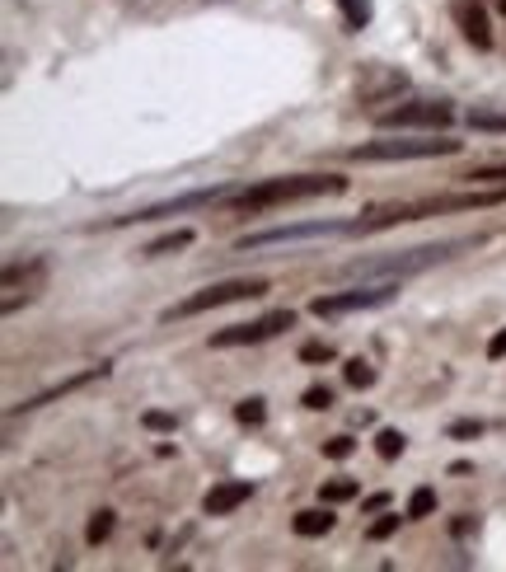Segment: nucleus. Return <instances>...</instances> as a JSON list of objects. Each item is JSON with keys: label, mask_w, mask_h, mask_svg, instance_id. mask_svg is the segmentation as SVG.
<instances>
[{"label": "nucleus", "mask_w": 506, "mask_h": 572, "mask_svg": "<svg viewBox=\"0 0 506 572\" xmlns=\"http://www.w3.org/2000/svg\"><path fill=\"white\" fill-rule=\"evenodd\" d=\"M305 408H333V390L328 385H309L305 390Z\"/></svg>", "instance_id": "nucleus-30"}, {"label": "nucleus", "mask_w": 506, "mask_h": 572, "mask_svg": "<svg viewBox=\"0 0 506 572\" xmlns=\"http://www.w3.org/2000/svg\"><path fill=\"white\" fill-rule=\"evenodd\" d=\"M450 530H455V539L473 535V530H478V516H460V521H455V526H450Z\"/></svg>", "instance_id": "nucleus-33"}, {"label": "nucleus", "mask_w": 506, "mask_h": 572, "mask_svg": "<svg viewBox=\"0 0 506 572\" xmlns=\"http://www.w3.org/2000/svg\"><path fill=\"white\" fill-rule=\"evenodd\" d=\"M404 446H408V441H404V431H394V427H384L380 437H375V455H380V460H399Z\"/></svg>", "instance_id": "nucleus-20"}, {"label": "nucleus", "mask_w": 506, "mask_h": 572, "mask_svg": "<svg viewBox=\"0 0 506 572\" xmlns=\"http://www.w3.org/2000/svg\"><path fill=\"white\" fill-rule=\"evenodd\" d=\"M408 85V80H404V71H384V66H365V75H361V99L365 103H380V99H394V94H399Z\"/></svg>", "instance_id": "nucleus-14"}, {"label": "nucleus", "mask_w": 506, "mask_h": 572, "mask_svg": "<svg viewBox=\"0 0 506 572\" xmlns=\"http://www.w3.org/2000/svg\"><path fill=\"white\" fill-rule=\"evenodd\" d=\"M108 535H112V511H94L90 526H84V539H90V544H103Z\"/></svg>", "instance_id": "nucleus-25"}, {"label": "nucleus", "mask_w": 506, "mask_h": 572, "mask_svg": "<svg viewBox=\"0 0 506 572\" xmlns=\"http://www.w3.org/2000/svg\"><path fill=\"white\" fill-rule=\"evenodd\" d=\"M258 296H268V282H248V277H239V282H216V286H207V291H192L188 301L169 305L164 319H192V315H202V310L235 305V301H258Z\"/></svg>", "instance_id": "nucleus-4"}, {"label": "nucleus", "mask_w": 506, "mask_h": 572, "mask_svg": "<svg viewBox=\"0 0 506 572\" xmlns=\"http://www.w3.org/2000/svg\"><path fill=\"white\" fill-rule=\"evenodd\" d=\"M347 193V179L337 174H287V179H263L253 188L230 193V211H268V207H287V202H309V198H337Z\"/></svg>", "instance_id": "nucleus-2"}, {"label": "nucleus", "mask_w": 506, "mask_h": 572, "mask_svg": "<svg viewBox=\"0 0 506 572\" xmlns=\"http://www.w3.org/2000/svg\"><path fill=\"white\" fill-rule=\"evenodd\" d=\"M488 357H492V362H501V357H506V329H497V334L488 338Z\"/></svg>", "instance_id": "nucleus-32"}, {"label": "nucleus", "mask_w": 506, "mask_h": 572, "mask_svg": "<svg viewBox=\"0 0 506 572\" xmlns=\"http://www.w3.org/2000/svg\"><path fill=\"white\" fill-rule=\"evenodd\" d=\"M337 5H343V19H347V29H365V24H371V0H337Z\"/></svg>", "instance_id": "nucleus-19"}, {"label": "nucleus", "mask_w": 506, "mask_h": 572, "mask_svg": "<svg viewBox=\"0 0 506 572\" xmlns=\"http://www.w3.org/2000/svg\"><path fill=\"white\" fill-rule=\"evenodd\" d=\"M436 511V493L432 488H413V498H408V521H422V516H432Z\"/></svg>", "instance_id": "nucleus-22"}, {"label": "nucleus", "mask_w": 506, "mask_h": 572, "mask_svg": "<svg viewBox=\"0 0 506 572\" xmlns=\"http://www.w3.org/2000/svg\"><path fill=\"white\" fill-rule=\"evenodd\" d=\"M188 244H192V230H174V235H164V239L146 244V258H164V254H179V249H188Z\"/></svg>", "instance_id": "nucleus-17"}, {"label": "nucleus", "mask_w": 506, "mask_h": 572, "mask_svg": "<svg viewBox=\"0 0 506 572\" xmlns=\"http://www.w3.org/2000/svg\"><path fill=\"white\" fill-rule=\"evenodd\" d=\"M235 418H239L244 427H263V422H268V403H263V399H244V403L235 408Z\"/></svg>", "instance_id": "nucleus-24"}, {"label": "nucleus", "mask_w": 506, "mask_h": 572, "mask_svg": "<svg viewBox=\"0 0 506 572\" xmlns=\"http://www.w3.org/2000/svg\"><path fill=\"white\" fill-rule=\"evenodd\" d=\"M460 141L450 136H427V141H365V146H352L347 160H432V155H455Z\"/></svg>", "instance_id": "nucleus-6"}, {"label": "nucleus", "mask_w": 506, "mask_h": 572, "mask_svg": "<svg viewBox=\"0 0 506 572\" xmlns=\"http://www.w3.org/2000/svg\"><path fill=\"white\" fill-rule=\"evenodd\" d=\"M384 131H408V127H427V131H445L455 122V108L441 103V99H417V103H399L389 108V113L375 118Z\"/></svg>", "instance_id": "nucleus-7"}, {"label": "nucleus", "mask_w": 506, "mask_h": 572, "mask_svg": "<svg viewBox=\"0 0 506 572\" xmlns=\"http://www.w3.org/2000/svg\"><path fill=\"white\" fill-rule=\"evenodd\" d=\"M343 375H347V385H352V390H371V385H375V366H371V362H361V357H352V362L343 366Z\"/></svg>", "instance_id": "nucleus-18"}, {"label": "nucleus", "mask_w": 506, "mask_h": 572, "mask_svg": "<svg viewBox=\"0 0 506 572\" xmlns=\"http://www.w3.org/2000/svg\"><path fill=\"white\" fill-rule=\"evenodd\" d=\"M464 183H473V188L506 183V165H478V170H469V174H464Z\"/></svg>", "instance_id": "nucleus-23"}, {"label": "nucleus", "mask_w": 506, "mask_h": 572, "mask_svg": "<svg viewBox=\"0 0 506 572\" xmlns=\"http://www.w3.org/2000/svg\"><path fill=\"white\" fill-rule=\"evenodd\" d=\"M253 498V483L248 479H225V483H216L211 493L202 498V511L207 516H230L235 507H244Z\"/></svg>", "instance_id": "nucleus-12"}, {"label": "nucleus", "mask_w": 506, "mask_h": 572, "mask_svg": "<svg viewBox=\"0 0 506 572\" xmlns=\"http://www.w3.org/2000/svg\"><path fill=\"white\" fill-rule=\"evenodd\" d=\"M506 202V188H483V193H445V198H422V202H399V207H375L356 216L347 226V235H375V230H389V226H408V221H427V216H445V211H478V207H497Z\"/></svg>", "instance_id": "nucleus-1"}, {"label": "nucleus", "mask_w": 506, "mask_h": 572, "mask_svg": "<svg viewBox=\"0 0 506 572\" xmlns=\"http://www.w3.org/2000/svg\"><path fill=\"white\" fill-rule=\"evenodd\" d=\"M450 437H455V441H473V437H483V422H478V418H460V422H450Z\"/></svg>", "instance_id": "nucleus-28"}, {"label": "nucleus", "mask_w": 506, "mask_h": 572, "mask_svg": "<svg viewBox=\"0 0 506 572\" xmlns=\"http://www.w3.org/2000/svg\"><path fill=\"white\" fill-rule=\"evenodd\" d=\"M450 10H455L460 34H464V38H469L478 52H488V47H492V24H488L483 0H450Z\"/></svg>", "instance_id": "nucleus-11"}, {"label": "nucleus", "mask_w": 506, "mask_h": 572, "mask_svg": "<svg viewBox=\"0 0 506 572\" xmlns=\"http://www.w3.org/2000/svg\"><path fill=\"white\" fill-rule=\"evenodd\" d=\"M352 451H356V441H352V437H333V441L324 446V455H328V460H347Z\"/></svg>", "instance_id": "nucleus-31"}, {"label": "nucleus", "mask_w": 506, "mask_h": 572, "mask_svg": "<svg viewBox=\"0 0 506 572\" xmlns=\"http://www.w3.org/2000/svg\"><path fill=\"white\" fill-rule=\"evenodd\" d=\"M296 329V315L291 310H272L263 319H248V324H230V329L211 334V347H253V343H268L277 334Z\"/></svg>", "instance_id": "nucleus-9"}, {"label": "nucleus", "mask_w": 506, "mask_h": 572, "mask_svg": "<svg viewBox=\"0 0 506 572\" xmlns=\"http://www.w3.org/2000/svg\"><path fill=\"white\" fill-rule=\"evenodd\" d=\"M141 422H146L151 431H174V427H179V418H174V413H164V408H151V413L141 418Z\"/></svg>", "instance_id": "nucleus-29"}, {"label": "nucleus", "mask_w": 506, "mask_h": 572, "mask_svg": "<svg viewBox=\"0 0 506 572\" xmlns=\"http://www.w3.org/2000/svg\"><path fill=\"white\" fill-rule=\"evenodd\" d=\"M337 352H333V343H305L300 347V362H309V366H324V362H333Z\"/></svg>", "instance_id": "nucleus-26"}, {"label": "nucleus", "mask_w": 506, "mask_h": 572, "mask_svg": "<svg viewBox=\"0 0 506 572\" xmlns=\"http://www.w3.org/2000/svg\"><path fill=\"white\" fill-rule=\"evenodd\" d=\"M319 498L333 507V502H347V498H356V479H328L324 488H319Z\"/></svg>", "instance_id": "nucleus-21"}, {"label": "nucleus", "mask_w": 506, "mask_h": 572, "mask_svg": "<svg viewBox=\"0 0 506 572\" xmlns=\"http://www.w3.org/2000/svg\"><path fill=\"white\" fill-rule=\"evenodd\" d=\"M404 286V277H380L371 286H352V291H333V296H319L315 305H309V315L319 319H337V315H352V310H371V305H384L394 301Z\"/></svg>", "instance_id": "nucleus-5"}, {"label": "nucleus", "mask_w": 506, "mask_h": 572, "mask_svg": "<svg viewBox=\"0 0 506 572\" xmlns=\"http://www.w3.org/2000/svg\"><path fill=\"white\" fill-rule=\"evenodd\" d=\"M483 239H441V244H417V249H399V254H375V258H352L343 267V277H413V272H427L445 258H455L460 249H478Z\"/></svg>", "instance_id": "nucleus-3"}, {"label": "nucleus", "mask_w": 506, "mask_h": 572, "mask_svg": "<svg viewBox=\"0 0 506 572\" xmlns=\"http://www.w3.org/2000/svg\"><path fill=\"white\" fill-rule=\"evenodd\" d=\"M337 526V516L328 511V502L324 507H309V511H296L291 516V530L300 535V539H319V535H328Z\"/></svg>", "instance_id": "nucleus-15"}, {"label": "nucleus", "mask_w": 506, "mask_h": 572, "mask_svg": "<svg viewBox=\"0 0 506 572\" xmlns=\"http://www.w3.org/2000/svg\"><path fill=\"white\" fill-rule=\"evenodd\" d=\"M352 221H305V226H272V230H253V235H239L235 249L248 254V249H263V244H300V239H324V235H347Z\"/></svg>", "instance_id": "nucleus-8"}, {"label": "nucleus", "mask_w": 506, "mask_h": 572, "mask_svg": "<svg viewBox=\"0 0 506 572\" xmlns=\"http://www.w3.org/2000/svg\"><path fill=\"white\" fill-rule=\"evenodd\" d=\"M404 516H408V511H404ZM404 516H399V511H389V516H380V521H375L371 530H365V535H371V539L380 544V539H389L394 530H399V521H404Z\"/></svg>", "instance_id": "nucleus-27"}, {"label": "nucleus", "mask_w": 506, "mask_h": 572, "mask_svg": "<svg viewBox=\"0 0 506 572\" xmlns=\"http://www.w3.org/2000/svg\"><path fill=\"white\" fill-rule=\"evenodd\" d=\"M389 507V493H375V498H365V511H384Z\"/></svg>", "instance_id": "nucleus-34"}, {"label": "nucleus", "mask_w": 506, "mask_h": 572, "mask_svg": "<svg viewBox=\"0 0 506 572\" xmlns=\"http://www.w3.org/2000/svg\"><path fill=\"white\" fill-rule=\"evenodd\" d=\"M99 375H108V366H94V371H80V375H71V380H62V385H52V390H43V394H34V399H24V403H15L10 413H28V408H43V403H56V399H66V394H75V390H84V385H94Z\"/></svg>", "instance_id": "nucleus-13"}, {"label": "nucleus", "mask_w": 506, "mask_h": 572, "mask_svg": "<svg viewBox=\"0 0 506 572\" xmlns=\"http://www.w3.org/2000/svg\"><path fill=\"white\" fill-rule=\"evenodd\" d=\"M216 202H230V188H202V193H183L174 202H160L146 211H127V216H112V226H136V221H160V216H179L192 207H216Z\"/></svg>", "instance_id": "nucleus-10"}, {"label": "nucleus", "mask_w": 506, "mask_h": 572, "mask_svg": "<svg viewBox=\"0 0 506 572\" xmlns=\"http://www.w3.org/2000/svg\"><path fill=\"white\" fill-rule=\"evenodd\" d=\"M464 122L473 131H506V108H469Z\"/></svg>", "instance_id": "nucleus-16"}]
</instances>
